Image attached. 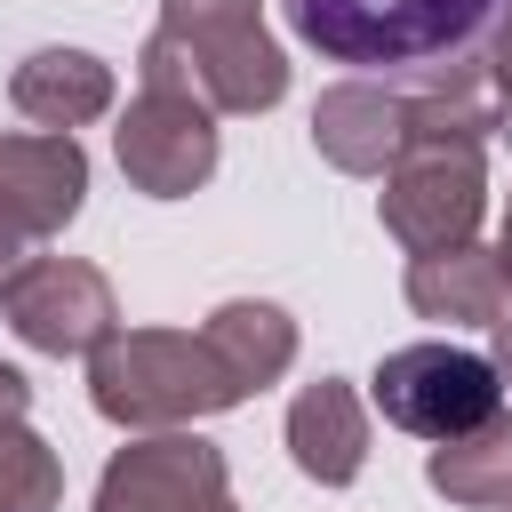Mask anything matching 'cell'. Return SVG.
<instances>
[{"label":"cell","mask_w":512,"mask_h":512,"mask_svg":"<svg viewBox=\"0 0 512 512\" xmlns=\"http://www.w3.org/2000/svg\"><path fill=\"white\" fill-rule=\"evenodd\" d=\"M504 512H512V504H504Z\"/></svg>","instance_id":"22"},{"label":"cell","mask_w":512,"mask_h":512,"mask_svg":"<svg viewBox=\"0 0 512 512\" xmlns=\"http://www.w3.org/2000/svg\"><path fill=\"white\" fill-rule=\"evenodd\" d=\"M24 416H32V376L0 360V424H24Z\"/></svg>","instance_id":"18"},{"label":"cell","mask_w":512,"mask_h":512,"mask_svg":"<svg viewBox=\"0 0 512 512\" xmlns=\"http://www.w3.org/2000/svg\"><path fill=\"white\" fill-rule=\"evenodd\" d=\"M488 64H496V80H504V96H512V32L496 40V56H488Z\"/></svg>","instance_id":"21"},{"label":"cell","mask_w":512,"mask_h":512,"mask_svg":"<svg viewBox=\"0 0 512 512\" xmlns=\"http://www.w3.org/2000/svg\"><path fill=\"white\" fill-rule=\"evenodd\" d=\"M88 400L120 432H184L200 416L240 408V384L216 368L200 328H120L88 352Z\"/></svg>","instance_id":"2"},{"label":"cell","mask_w":512,"mask_h":512,"mask_svg":"<svg viewBox=\"0 0 512 512\" xmlns=\"http://www.w3.org/2000/svg\"><path fill=\"white\" fill-rule=\"evenodd\" d=\"M312 152L344 176H384L408 152V88L400 80H336L312 104Z\"/></svg>","instance_id":"10"},{"label":"cell","mask_w":512,"mask_h":512,"mask_svg":"<svg viewBox=\"0 0 512 512\" xmlns=\"http://www.w3.org/2000/svg\"><path fill=\"white\" fill-rule=\"evenodd\" d=\"M296 40L360 80H432L488 64L512 32V0H280Z\"/></svg>","instance_id":"1"},{"label":"cell","mask_w":512,"mask_h":512,"mask_svg":"<svg viewBox=\"0 0 512 512\" xmlns=\"http://www.w3.org/2000/svg\"><path fill=\"white\" fill-rule=\"evenodd\" d=\"M488 368H496V384H504V400H512V312L488 328Z\"/></svg>","instance_id":"19"},{"label":"cell","mask_w":512,"mask_h":512,"mask_svg":"<svg viewBox=\"0 0 512 512\" xmlns=\"http://www.w3.org/2000/svg\"><path fill=\"white\" fill-rule=\"evenodd\" d=\"M424 480L448 496V504H472V512H504L512 504V400L480 424V432H464V440H440L432 456H424Z\"/></svg>","instance_id":"15"},{"label":"cell","mask_w":512,"mask_h":512,"mask_svg":"<svg viewBox=\"0 0 512 512\" xmlns=\"http://www.w3.org/2000/svg\"><path fill=\"white\" fill-rule=\"evenodd\" d=\"M408 312L416 320H448V328H496L512 312V280L496 264V248L464 240V248H440V256H408Z\"/></svg>","instance_id":"12"},{"label":"cell","mask_w":512,"mask_h":512,"mask_svg":"<svg viewBox=\"0 0 512 512\" xmlns=\"http://www.w3.org/2000/svg\"><path fill=\"white\" fill-rule=\"evenodd\" d=\"M136 80L144 88H168V96H192L208 104L216 120L224 112H272L288 96V56L264 24H216V32H160L144 40L136 56Z\"/></svg>","instance_id":"3"},{"label":"cell","mask_w":512,"mask_h":512,"mask_svg":"<svg viewBox=\"0 0 512 512\" xmlns=\"http://www.w3.org/2000/svg\"><path fill=\"white\" fill-rule=\"evenodd\" d=\"M112 96H120V88H112V64L88 56V48H32V56L8 72V104H16L32 128H56V136L104 120Z\"/></svg>","instance_id":"13"},{"label":"cell","mask_w":512,"mask_h":512,"mask_svg":"<svg viewBox=\"0 0 512 512\" xmlns=\"http://www.w3.org/2000/svg\"><path fill=\"white\" fill-rule=\"evenodd\" d=\"M200 344H208L216 368L240 384V400L264 392V384H280V376L296 368V320H288L280 304H264V296H232V304H216V312L200 320Z\"/></svg>","instance_id":"14"},{"label":"cell","mask_w":512,"mask_h":512,"mask_svg":"<svg viewBox=\"0 0 512 512\" xmlns=\"http://www.w3.org/2000/svg\"><path fill=\"white\" fill-rule=\"evenodd\" d=\"M384 232L408 248V256H440V248H464L488 216V152L480 144H408L392 168H384Z\"/></svg>","instance_id":"6"},{"label":"cell","mask_w":512,"mask_h":512,"mask_svg":"<svg viewBox=\"0 0 512 512\" xmlns=\"http://www.w3.org/2000/svg\"><path fill=\"white\" fill-rule=\"evenodd\" d=\"M496 264H504V280H512V200H504V224H496Z\"/></svg>","instance_id":"20"},{"label":"cell","mask_w":512,"mask_h":512,"mask_svg":"<svg viewBox=\"0 0 512 512\" xmlns=\"http://www.w3.org/2000/svg\"><path fill=\"white\" fill-rule=\"evenodd\" d=\"M8 328L48 352V360H88L104 336H120V304H112V280L88 264V256H40L8 296H0Z\"/></svg>","instance_id":"9"},{"label":"cell","mask_w":512,"mask_h":512,"mask_svg":"<svg viewBox=\"0 0 512 512\" xmlns=\"http://www.w3.org/2000/svg\"><path fill=\"white\" fill-rule=\"evenodd\" d=\"M112 152H120V176L144 192V200H184L216 176V112L192 104V96H168V88H136V104L120 112L112 128Z\"/></svg>","instance_id":"8"},{"label":"cell","mask_w":512,"mask_h":512,"mask_svg":"<svg viewBox=\"0 0 512 512\" xmlns=\"http://www.w3.org/2000/svg\"><path fill=\"white\" fill-rule=\"evenodd\" d=\"M368 392H376L384 424H400V432H416V440H432V448L480 432V424L504 408V384H496L488 352H464V344H440V336L384 352L376 376H368Z\"/></svg>","instance_id":"4"},{"label":"cell","mask_w":512,"mask_h":512,"mask_svg":"<svg viewBox=\"0 0 512 512\" xmlns=\"http://www.w3.org/2000/svg\"><path fill=\"white\" fill-rule=\"evenodd\" d=\"M216 24H264V0H160V32H216Z\"/></svg>","instance_id":"17"},{"label":"cell","mask_w":512,"mask_h":512,"mask_svg":"<svg viewBox=\"0 0 512 512\" xmlns=\"http://www.w3.org/2000/svg\"><path fill=\"white\" fill-rule=\"evenodd\" d=\"M88 512H240V504H232V464L216 440L136 432L128 448H112Z\"/></svg>","instance_id":"7"},{"label":"cell","mask_w":512,"mask_h":512,"mask_svg":"<svg viewBox=\"0 0 512 512\" xmlns=\"http://www.w3.org/2000/svg\"><path fill=\"white\" fill-rule=\"evenodd\" d=\"M288 456L320 488H352L368 464V400L344 376H320L288 400Z\"/></svg>","instance_id":"11"},{"label":"cell","mask_w":512,"mask_h":512,"mask_svg":"<svg viewBox=\"0 0 512 512\" xmlns=\"http://www.w3.org/2000/svg\"><path fill=\"white\" fill-rule=\"evenodd\" d=\"M88 200V152L56 128L0 136V296L40 264V240H56Z\"/></svg>","instance_id":"5"},{"label":"cell","mask_w":512,"mask_h":512,"mask_svg":"<svg viewBox=\"0 0 512 512\" xmlns=\"http://www.w3.org/2000/svg\"><path fill=\"white\" fill-rule=\"evenodd\" d=\"M64 504V456L32 424H0V512H56Z\"/></svg>","instance_id":"16"}]
</instances>
